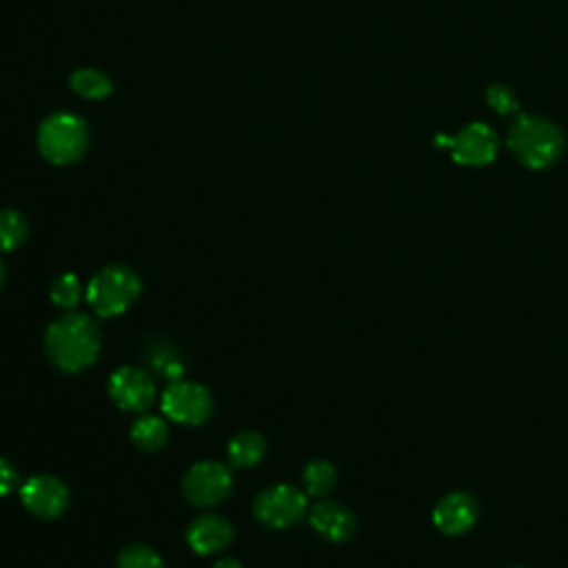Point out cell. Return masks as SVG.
<instances>
[{"label":"cell","mask_w":568,"mask_h":568,"mask_svg":"<svg viewBox=\"0 0 568 568\" xmlns=\"http://www.w3.org/2000/svg\"><path fill=\"white\" fill-rule=\"evenodd\" d=\"M162 410L171 422L197 426L209 419L213 410V397L202 384L180 377L164 388Z\"/></svg>","instance_id":"5b68a950"},{"label":"cell","mask_w":568,"mask_h":568,"mask_svg":"<svg viewBox=\"0 0 568 568\" xmlns=\"http://www.w3.org/2000/svg\"><path fill=\"white\" fill-rule=\"evenodd\" d=\"M84 288L80 284V280L73 275V273H62L58 275L53 282H51V288H49V295H51V302L60 308H75L80 297H82Z\"/></svg>","instance_id":"ffe728a7"},{"label":"cell","mask_w":568,"mask_h":568,"mask_svg":"<svg viewBox=\"0 0 568 568\" xmlns=\"http://www.w3.org/2000/svg\"><path fill=\"white\" fill-rule=\"evenodd\" d=\"M311 526L328 541H346L355 532V517L337 501H320L311 510Z\"/></svg>","instance_id":"4fadbf2b"},{"label":"cell","mask_w":568,"mask_h":568,"mask_svg":"<svg viewBox=\"0 0 568 568\" xmlns=\"http://www.w3.org/2000/svg\"><path fill=\"white\" fill-rule=\"evenodd\" d=\"M87 144V124L73 113H53L38 129V149L51 164L78 162L84 155Z\"/></svg>","instance_id":"277c9868"},{"label":"cell","mask_w":568,"mask_h":568,"mask_svg":"<svg viewBox=\"0 0 568 568\" xmlns=\"http://www.w3.org/2000/svg\"><path fill=\"white\" fill-rule=\"evenodd\" d=\"M142 282L133 268L124 264H109L89 280L84 295L100 317H113L124 313L138 300Z\"/></svg>","instance_id":"3957f363"},{"label":"cell","mask_w":568,"mask_h":568,"mask_svg":"<svg viewBox=\"0 0 568 568\" xmlns=\"http://www.w3.org/2000/svg\"><path fill=\"white\" fill-rule=\"evenodd\" d=\"M2 282H4V266H2V262H0V288H2Z\"/></svg>","instance_id":"d4e9b609"},{"label":"cell","mask_w":568,"mask_h":568,"mask_svg":"<svg viewBox=\"0 0 568 568\" xmlns=\"http://www.w3.org/2000/svg\"><path fill=\"white\" fill-rule=\"evenodd\" d=\"M508 568H524V566H508Z\"/></svg>","instance_id":"484cf974"},{"label":"cell","mask_w":568,"mask_h":568,"mask_svg":"<svg viewBox=\"0 0 568 568\" xmlns=\"http://www.w3.org/2000/svg\"><path fill=\"white\" fill-rule=\"evenodd\" d=\"M508 149L528 169L541 171L557 162L564 151V135L555 122L544 115L524 113L508 131Z\"/></svg>","instance_id":"7a4b0ae2"},{"label":"cell","mask_w":568,"mask_h":568,"mask_svg":"<svg viewBox=\"0 0 568 568\" xmlns=\"http://www.w3.org/2000/svg\"><path fill=\"white\" fill-rule=\"evenodd\" d=\"M20 499L29 513L53 519L69 506V488L53 475H36L20 486Z\"/></svg>","instance_id":"30bf717a"},{"label":"cell","mask_w":568,"mask_h":568,"mask_svg":"<svg viewBox=\"0 0 568 568\" xmlns=\"http://www.w3.org/2000/svg\"><path fill=\"white\" fill-rule=\"evenodd\" d=\"M302 479H304L306 495L322 497V495H326L335 486L337 473H335L333 464H328L326 459H313V462L306 464Z\"/></svg>","instance_id":"e0dca14e"},{"label":"cell","mask_w":568,"mask_h":568,"mask_svg":"<svg viewBox=\"0 0 568 568\" xmlns=\"http://www.w3.org/2000/svg\"><path fill=\"white\" fill-rule=\"evenodd\" d=\"M184 495L195 506H215L229 497L233 488L231 470L213 459L193 464L182 481Z\"/></svg>","instance_id":"52a82bcc"},{"label":"cell","mask_w":568,"mask_h":568,"mask_svg":"<svg viewBox=\"0 0 568 568\" xmlns=\"http://www.w3.org/2000/svg\"><path fill=\"white\" fill-rule=\"evenodd\" d=\"M29 224L20 211L4 209L0 211V251H11L22 244L27 237Z\"/></svg>","instance_id":"ac0fdd59"},{"label":"cell","mask_w":568,"mask_h":568,"mask_svg":"<svg viewBox=\"0 0 568 568\" xmlns=\"http://www.w3.org/2000/svg\"><path fill=\"white\" fill-rule=\"evenodd\" d=\"M69 84L75 95L87 100H100L111 93V80L98 69H78L71 73Z\"/></svg>","instance_id":"2e32d148"},{"label":"cell","mask_w":568,"mask_h":568,"mask_svg":"<svg viewBox=\"0 0 568 568\" xmlns=\"http://www.w3.org/2000/svg\"><path fill=\"white\" fill-rule=\"evenodd\" d=\"M109 395L122 410L142 413L151 408L155 399V386L146 371L138 366H122L109 379Z\"/></svg>","instance_id":"9c48e42d"},{"label":"cell","mask_w":568,"mask_h":568,"mask_svg":"<svg viewBox=\"0 0 568 568\" xmlns=\"http://www.w3.org/2000/svg\"><path fill=\"white\" fill-rule=\"evenodd\" d=\"M488 104L497 111V113H510L517 109V98L513 95V91L508 87H490L488 89Z\"/></svg>","instance_id":"7402d4cb"},{"label":"cell","mask_w":568,"mask_h":568,"mask_svg":"<svg viewBox=\"0 0 568 568\" xmlns=\"http://www.w3.org/2000/svg\"><path fill=\"white\" fill-rule=\"evenodd\" d=\"M266 453V442L255 430H240L231 437L226 446V455L231 466L235 468H251L255 466Z\"/></svg>","instance_id":"5bb4252c"},{"label":"cell","mask_w":568,"mask_h":568,"mask_svg":"<svg viewBox=\"0 0 568 568\" xmlns=\"http://www.w3.org/2000/svg\"><path fill=\"white\" fill-rule=\"evenodd\" d=\"M306 506V493L291 484H275L257 495L253 513L257 521L268 528H286L304 517Z\"/></svg>","instance_id":"8992f818"},{"label":"cell","mask_w":568,"mask_h":568,"mask_svg":"<svg viewBox=\"0 0 568 568\" xmlns=\"http://www.w3.org/2000/svg\"><path fill=\"white\" fill-rule=\"evenodd\" d=\"M231 539L233 526L226 517L220 515H202L186 530V541L197 555H215L224 550Z\"/></svg>","instance_id":"7c38bea8"},{"label":"cell","mask_w":568,"mask_h":568,"mask_svg":"<svg viewBox=\"0 0 568 568\" xmlns=\"http://www.w3.org/2000/svg\"><path fill=\"white\" fill-rule=\"evenodd\" d=\"M444 140L453 160L464 166H484L497 153V133L481 122H470L453 138Z\"/></svg>","instance_id":"ba28073f"},{"label":"cell","mask_w":568,"mask_h":568,"mask_svg":"<svg viewBox=\"0 0 568 568\" xmlns=\"http://www.w3.org/2000/svg\"><path fill=\"white\" fill-rule=\"evenodd\" d=\"M146 362L155 368L158 375L166 377V379H180L184 366L180 355L169 346V344H155L146 348Z\"/></svg>","instance_id":"d6986e66"},{"label":"cell","mask_w":568,"mask_h":568,"mask_svg":"<svg viewBox=\"0 0 568 568\" xmlns=\"http://www.w3.org/2000/svg\"><path fill=\"white\" fill-rule=\"evenodd\" d=\"M477 501L462 490L444 495L433 508V524L444 535H462L477 521Z\"/></svg>","instance_id":"8fae6325"},{"label":"cell","mask_w":568,"mask_h":568,"mask_svg":"<svg viewBox=\"0 0 568 568\" xmlns=\"http://www.w3.org/2000/svg\"><path fill=\"white\" fill-rule=\"evenodd\" d=\"M44 351L60 371L78 373L95 362L100 353V331L87 313L69 311L49 324Z\"/></svg>","instance_id":"6da1fadb"},{"label":"cell","mask_w":568,"mask_h":568,"mask_svg":"<svg viewBox=\"0 0 568 568\" xmlns=\"http://www.w3.org/2000/svg\"><path fill=\"white\" fill-rule=\"evenodd\" d=\"M166 437H169V426L158 415H140L131 424V439L140 450L153 453L166 444Z\"/></svg>","instance_id":"9a60e30c"},{"label":"cell","mask_w":568,"mask_h":568,"mask_svg":"<svg viewBox=\"0 0 568 568\" xmlns=\"http://www.w3.org/2000/svg\"><path fill=\"white\" fill-rule=\"evenodd\" d=\"M118 568H164V564L149 546L131 544L118 555Z\"/></svg>","instance_id":"44dd1931"},{"label":"cell","mask_w":568,"mask_h":568,"mask_svg":"<svg viewBox=\"0 0 568 568\" xmlns=\"http://www.w3.org/2000/svg\"><path fill=\"white\" fill-rule=\"evenodd\" d=\"M18 486V470L0 457V497L9 495Z\"/></svg>","instance_id":"603a6c76"},{"label":"cell","mask_w":568,"mask_h":568,"mask_svg":"<svg viewBox=\"0 0 568 568\" xmlns=\"http://www.w3.org/2000/svg\"><path fill=\"white\" fill-rule=\"evenodd\" d=\"M213 568H242V566H240V561H235V559L226 557V559L215 561V564H213Z\"/></svg>","instance_id":"cb8c5ba5"}]
</instances>
